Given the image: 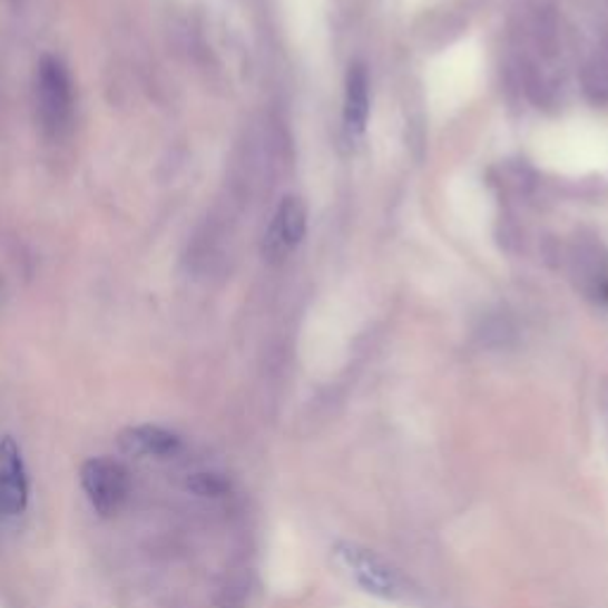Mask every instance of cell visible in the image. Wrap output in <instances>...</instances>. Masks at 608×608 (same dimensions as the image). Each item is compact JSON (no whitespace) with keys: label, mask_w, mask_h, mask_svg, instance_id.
<instances>
[{"label":"cell","mask_w":608,"mask_h":608,"mask_svg":"<svg viewBox=\"0 0 608 608\" xmlns=\"http://www.w3.org/2000/svg\"><path fill=\"white\" fill-rule=\"evenodd\" d=\"M333 559L371 597L398 601L409 592L400 570L362 545L337 540L333 545Z\"/></svg>","instance_id":"cell-1"},{"label":"cell","mask_w":608,"mask_h":608,"mask_svg":"<svg viewBox=\"0 0 608 608\" xmlns=\"http://www.w3.org/2000/svg\"><path fill=\"white\" fill-rule=\"evenodd\" d=\"M36 105L48 136L60 138L69 131L71 117H75V91H71L69 71L58 58H43L36 71Z\"/></svg>","instance_id":"cell-2"},{"label":"cell","mask_w":608,"mask_h":608,"mask_svg":"<svg viewBox=\"0 0 608 608\" xmlns=\"http://www.w3.org/2000/svg\"><path fill=\"white\" fill-rule=\"evenodd\" d=\"M81 488L100 516H115L131 492L129 471L110 457L88 459L81 467Z\"/></svg>","instance_id":"cell-3"},{"label":"cell","mask_w":608,"mask_h":608,"mask_svg":"<svg viewBox=\"0 0 608 608\" xmlns=\"http://www.w3.org/2000/svg\"><path fill=\"white\" fill-rule=\"evenodd\" d=\"M307 236V205L297 195H288L276 207L269 228L264 234L262 253L266 262L278 264L288 259Z\"/></svg>","instance_id":"cell-4"},{"label":"cell","mask_w":608,"mask_h":608,"mask_svg":"<svg viewBox=\"0 0 608 608\" xmlns=\"http://www.w3.org/2000/svg\"><path fill=\"white\" fill-rule=\"evenodd\" d=\"M29 486L20 447L12 438L0 440V516L14 518L24 513Z\"/></svg>","instance_id":"cell-5"},{"label":"cell","mask_w":608,"mask_h":608,"mask_svg":"<svg viewBox=\"0 0 608 608\" xmlns=\"http://www.w3.org/2000/svg\"><path fill=\"white\" fill-rule=\"evenodd\" d=\"M371 115V79L364 62H352L345 77V107L343 121L352 140L362 138Z\"/></svg>","instance_id":"cell-6"},{"label":"cell","mask_w":608,"mask_h":608,"mask_svg":"<svg viewBox=\"0 0 608 608\" xmlns=\"http://www.w3.org/2000/svg\"><path fill=\"white\" fill-rule=\"evenodd\" d=\"M121 450L131 457H157L169 459L182 452V438L159 425L127 428L119 438Z\"/></svg>","instance_id":"cell-7"},{"label":"cell","mask_w":608,"mask_h":608,"mask_svg":"<svg viewBox=\"0 0 608 608\" xmlns=\"http://www.w3.org/2000/svg\"><path fill=\"white\" fill-rule=\"evenodd\" d=\"M592 259H585L582 257V285L589 297H595L597 302L601 304H608V253H604V249L595 247L592 255H589Z\"/></svg>","instance_id":"cell-8"},{"label":"cell","mask_w":608,"mask_h":608,"mask_svg":"<svg viewBox=\"0 0 608 608\" xmlns=\"http://www.w3.org/2000/svg\"><path fill=\"white\" fill-rule=\"evenodd\" d=\"M186 488L198 494V497H224L231 490V482L222 473H212V471H200L193 473L186 482Z\"/></svg>","instance_id":"cell-9"}]
</instances>
